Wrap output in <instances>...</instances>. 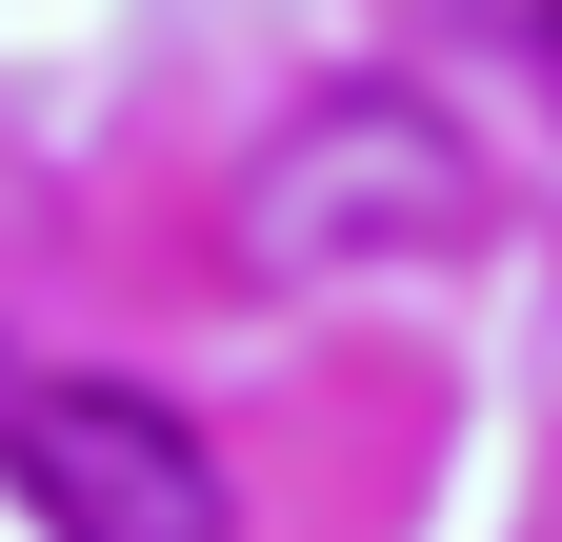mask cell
I'll return each mask as SVG.
<instances>
[{
	"label": "cell",
	"instance_id": "7a4b0ae2",
	"mask_svg": "<svg viewBox=\"0 0 562 542\" xmlns=\"http://www.w3.org/2000/svg\"><path fill=\"white\" fill-rule=\"evenodd\" d=\"M21 503H41V542H222V462L140 382H41L21 402Z\"/></svg>",
	"mask_w": 562,
	"mask_h": 542
},
{
	"label": "cell",
	"instance_id": "3957f363",
	"mask_svg": "<svg viewBox=\"0 0 562 542\" xmlns=\"http://www.w3.org/2000/svg\"><path fill=\"white\" fill-rule=\"evenodd\" d=\"M482 21H522V41H562V0H482Z\"/></svg>",
	"mask_w": 562,
	"mask_h": 542
},
{
	"label": "cell",
	"instance_id": "6da1fadb",
	"mask_svg": "<svg viewBox=\"0 0 562 542\" xmlns=\"http://www.w3.org/2000/svg\"><path fill=\"white\" fill-rule=\"evenodd\" d=\"M462 222H482V161H462V121L422 81L302 101L261 142V181H241V261L261 282H382V261H442Z\"/></svg>",
	"mask_w": 562,
	"mask_h": 542
}]
</instances>
